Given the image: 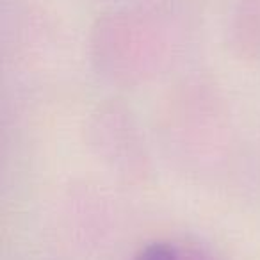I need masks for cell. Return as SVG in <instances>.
<instances>
[{
  "label": "cell",
  "mask_w": 260,
  "mask_h": 260,
  "mask_svg": "<svg viewBox=\"0 0 260 260\" xmlns=\"http://www.w3.org/2000/svg\"><path fill=\"white\" fill-rule=\"evenodd\" d=\"M180 251L177 246L168 242H153L143 248L134 260H180Z\"/></svg>",
  "instance_id": "obj_1"
}]
</instances>
